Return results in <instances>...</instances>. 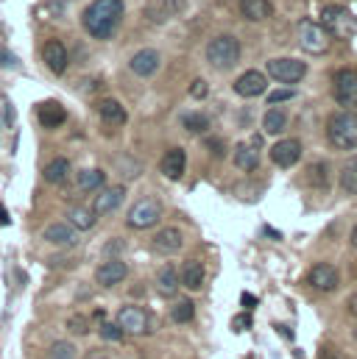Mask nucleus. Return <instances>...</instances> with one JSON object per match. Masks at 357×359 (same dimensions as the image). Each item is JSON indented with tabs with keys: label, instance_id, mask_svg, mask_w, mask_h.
Returning <instances> with one entry per match:
<instances>
[{
	"label": "nucleus",
	"instance_id": "44",
	"mask_svg": "<svg viewBox=\"0 0 357 359\" xmlns=\"http://www.w3.org/2000/svg\"><path fill=\"white\" fill-rule=\"evenodd\" d=\"M235 320H238V323H235V329H238V332L252 326V318H249V315H240V318H235Z\"/></svg>",
	"mask_w": 357,
	"mask_h": 359
},
{
	"label": "nucleus",
	"instance_id": "12",
	"mask_svg": "<svg viewBox=\"0 0 357 359\" xmlns=\"http://www.w3.org/2000/svg\"><path fill=\"white\" fill-rule=\"evenodd\" d=\"M307 281H310V287H316L318 292H332V290L341 284V273L332 268V265H327V262H318V265L310 268Z\"/></svg>",
	"mask_w": 357,
	"mask_h": 359
},
{
	"label": "nucleus",
	"instance_id": "35",
	"mask_svg": "<svg viewBox=\"0 0 357 359\" xmlns=\"http://www.w3.org/2000/svg\"><path fill=\"white\" fill-rule=\"evenodd\" d=\"M67 332L76 334V337L89 334V318H84V315H73V318H67Z\"/></svg>",
	"mask_w": 357,
	"mask_h": 359
},
{
	"label": "nucleus",
	"instance_id": "17",
	"mask_svg": "<svg viewBox=\"0 0 357 359\" xmlns=\"http://www.w3.org/2000/svg\"><path fill=\"white\" fill-rule=\"evenodd\" d=\"M268 90V76L260 70H246L238 81H235V92L240 97H257Z\"/></svg>",
	"mask_w": 357,
	"mask_h": 359
},
{
	"label": "nucleus",
	"instance_id": "36",
	"mask_svg": "<svg viewBox=\"0 0 357 359\" xmlns=\"http://www.w3.org/2000/svg\"><path fill=\"white\" fill-rule=\"evenodd\" d=\"M123 334H126V332H123L117 323H103V326H100V340H103V343H123Z\"/></svg>",
	"mask_w": 357,
	"mask_h": 359
},
{
	"label": "nucleus",
	"instance_id": "11",
	"mask_svg": "<svg viewBox=\"0 0 357 359\" xmlns=\"http://www.w3.org/2000/svg\"><path fill=\"white\" fill-rule=\"evenodd\" d=\"M126 201V187H100L95 201H92V212L100 217V215H112L115 209H120V203Z\"/></svg>",
	"mask_w": 357,
	"mask_h": 359
},
{
	"label": "nucleus",
	"instance_id": "1",
	"mask_svg": "<svg viewBox=\"0 0 357 359\" xmlns=\"http://www.w3.org/2000/svg\"><path fill=\"white\" fill-rule=\"evenodd\" d=\"M123 0H92L82 22L92 39H112V34L123 22Z\"/></svg>",
	"mask_w": 357,
	"mask_h": 359
},
{
	"label": "nucleus",
	"instance_id": "43",
	"mask_svg": "<svg viewBox=\"0 0 357 359\" xmlns=\"http://www.w3.org/2000/svg\"><path fill=\"white\" fill-rule=\"evenodd\" d=\"M42 14H53V17H59V14H62V6H59V3H48V6H42Z\"/></svg>",
	"mask_w": 357,
	"mask_h": 359
},
{
	"label": "nucleus",
	"instance_id": "42",
	"mask_svg": "<svg viewBox=\"0 0 357 359\" xmlns=\"http://www.w3.org/2000/svg\"><path fill=\"white\" fill-rule=\"evenodd\" d=\"M207 148H209L215 156H226V145H223V140H207Z\"/></svg>",
	"mask_w": 357,
	"mask_h": 359
},
{
	"label": "nucleus",
	"instance_id": "25",
	"mask_svg": "<svg viewBox=\"0 0 357 359\" xmlns=\"http://www.w3.org/2000/svg\"><path fill=\"white\" fill-rule=\"evenodd\" d=\"M178 284H181V278H178V270L174 265H165L157 273V292L162 298H174L178 292Z\"/></svg>",
	"mask_w": 357,
	"mask_h": 359
},
{
	"label": "nucleus",
	"instance_id": "10",
	"mask_svg": "<svg viewBox=\"0 0 357 359\" xmlns=\"http://www.w3.org/2000/svg\"><path fill=\"white\" fill-rule=\"evenodd\" d=\"M260 148H263V137L260 134L252 137L249 142H240L235 148V168L243 170V173L257 170V165H260Z\"/></svg>",
	"mask_w": 357,
	"mask_h": 359
},
{
	"label": "nucleus",
	"instance_id": "28",
	"mask_svg": "<svg viewBox=\"0 0 357 359\" xmlns=\"http://www.w3.org/2000/svg\"><path fill=\"white\" fill-rule=\"evenodd\" d=\"M76 184H79L82 192H98L100 187H106V173L89 168V170H82V173L76 176Z\"/></svg>",
	"mask_w": 357,
	"mask_h": 359
},
{
	"label": "nucleus",
	"instance_id": "29",
	"mask_svg": "<svg viewBox=\"0 0 357 359\" xmlns=\"http://www.w3.org/2000/svg\"><path fill=\"white\" fill-rule=\"evenodd\" d=\"M67 173H70V162L65 156H56L51 165H45V181L51 184H62L67 179Z\"/></svg>",
	"mask_w": 357,
	"mask_h": 359
},
{
	"label": "nucleus",
	"instance_id": "48",
	"mask_svg": "<svg viewBox=\"0 0 357 359\" xmlns=\"http://www.w3.org/2000/svg\"><path fill=\"white\" fill-rule=\"evenodd\" d=\"M352 245L357 248V226H355V231H352Z\"/></svg>",
	"mask_w": 357,
	"mask_h": 359
},
{
	"label": "nucleus",
	"instance_id": "45",
	"mask_svg": "<svg viewBox=\"0 0 357 359\" xmlns=\"http://www.w3.org/2000/svg\"><path fill=\"white\" fill-rule=\"evenodd\" d=\"M84 359H109V354H106L103 348H95V351H89V354Z\"/></svg>",
	"mask_w": 357,
	"mask_h": 359
},
{
	"label": "nucleus",
	"instance_id": "26",
	"mask_svg": "<svg viewBox=\"0 0 357 359\" xmlns=\"http://www.w3.org/2000/svg\"><path fill=\"white\" fill-rule=\"evenodd\" d=\"M178 278H181V287L187 290H201L204 287V265L195 262V259H187L181 270H178Z\"/></svg>",
	"mask_w": 357,
	"mask_h": 359
},
{
	"label": "nucleus",
	"instance_id": "22",
	"mask_svg": "<svg viewBox=\"0 0 357 359\" xmlns=\"http://www.w3.org/2000/svg\"><path fill=\"white\" fill-rule=\"evenodd\" d=\"M240 14L249 22H263L273 14V3L271 0H240Z\"/></svg>",
	"mask_w": 357,
	"mask_h": 359
},
{
	"label": "nucleus",
	"instance_id": "9",
	"mask_svg": "<svg viewBox=\"0 0 357 359\" xmlns=\"http://www.w3.org/2000/svg\"><path fill=\"white\" fill-rule=\"evenodd\" d=\"M332 95L341 109H357V73L355 70H338L332 79Z\"/></svg>",
	"mask_w": 357,
	"mask_h": 359
},
{
	"label": "nucleus",
	"instance_id": "31",
	"mask_svg": "<svg viewBox=\"0 0 357 359\" xmlns=\"http://www.w3.org/2000/svg\"><path fill=\"white\" fill-rule=\"evenodd\" d=\"M341 187H344V192L357 195V156L344 165V170H341Z\"/></svg>",
	"mask_w": 357,
	"mask_h": 359
},
{
	"label": "nucleus",
	"instance_id": "32",
	"mask_svg": "<svg viewBox=\"0 0 357 359\" xmlns=\"http://www.w3.org/2000/svg\"><path fill=\"white\" fill-rule=\"evenodd\" d=\"M171 318H174L176 323H190V320L195 318V306H193V301L178 298L176 304H174V309H171Z\"/></svg>",
	"mask_w": 357,
	"mask_h": 359
},
{
	"label": "nucleus",
	"instance_id": "34",
	"mask_svg": "<svg viewBox=\"0 0 357 359\" xmlns=\"http://www.w3.org/2000/svg\"><path fill=\"white\" fill-rule=\"evenodd\" d=\"M48 359H76V346H73V343H67V340H59V343H53V346H51Z\"/></svg>",
	"mask_w": 357,
	"mask_h": 359
},
{
	"label": "nucleus",
	"instance_id": "23",
	"mask_svg": "<svg viewBox=\"0 0 357 359\" xmlns=\"http://www.w3.org/2000/svg\"><path fill=\"white\" fill-rule=\"evenodd\" d=\"M98 114H100V120H103L106 126H123V123L129 120L126 109H123V106H120L115 97L100 100V103H98Z\"/></svg>",
	"mask_w": 357,
	"mask_h": 359
},
{
	"label": "nucleus",
	"instance_id": "37",
	"mask_svg": "<svg viewBox=\"0 0 357 359\" xmlns=\"http://www.w3.org/2000/svg\"><path fill=\"white\" fill-rule=\"evenodd\" d=\"M293 97H296V92L287 87V90L271 92V95H268V103H271V106H279V103H285V100H293Z\"/></svg>",
	"mask_w": 357,
	"mask_h": 359
},
{
	"label": "nucleus",
	"instance_id": "33",
	"mask_svg": "<svg viewBox=\"0 0 357 359\" xmlns=\"http://www.w3.org/2000/svg\"><path fill=\"white\" fill-rule=\"evenodd\" d=\"M181 126H184L190 134H204V131L209 128V120H207L204 114H184Z\"/></svg>",
	"mask_w": 357,
	"mask_h": 359
},
{
	"label": "nucleus",
	"instance_id": "40",
	"mask_svg": "<svg viewBox=\"0 0 357 359\" xmlns=\"http://www.w3.org/2000/svg\"><path fill=\"white\" fill-rule=\"evenodd\" d=\"M310 176H313V184H316V187H327V165H321V162H318V165L313 168V173H310Z\"/></svg>",
	"mask_w": 357,
	"mask_h": 359
},
{
	"label": "nucleus",
	"instance_id": "30",
	"mask_svg": "<svg viewBox=\"0 0 357 359\" xmlns=\"http://www.w3.org/2000/svg\"><path fill=\"white\" fill-rule=\"evenodd\" d=\"M285 126H287V114H285L282 109H268L266 117H263V128H266V134H282Z\"/></svg>",
	"mask_w": 357,
	"mask_h": 359
},
{
	"label": "nucleus",
	"instance_id": "6",
	"mask_svg": "<svg viewBox=\"0 0 357 359\" xmlns=\"http://www.w3.org/2000/svg\"><path fill=\"white\" fill-rule=\"evenodd\" d=\"M330 34L324 31L321 22H313V20H301L299 22V45L304 53H313V56H324L330 50Z\"/></svg>",
	"mask_w": 357,
	"mask_h": 359
},
{
	"label": "nucleus",
	"instance_id": "2",
	"mask_svg": "<svg viewBox=\"0 0 357 359\" xmlns=\"http://www.w3.org/2000/svg\"><path fill=\"white\" fill-rule=\"evenodd\" d=\"M327 140L338 151H355L357 148V114L355 111H335L327 123Z\"/></svg>",
	"mask_w": 357,
	"mask_h": 359
},
{
	"label": "nucleus",
	"instance_id": "13",
	"mask_svg": "<svg viewBox=\"0 0 357 359\" xmlns=\"http://www.w3.org/2000/svg\"><path fill=\"white\" fill-rule=\"evenodd\" d=\"M184 0H145V17L151 22H168L181 14Z\"/></svg>",
	"mask_w": 357,
	"mask_h": 359
},
{
	"label": "nucleus",
	"instance_id": "24",
	"mask_svg": "<svg viewBox=\"0 0 357 359\" xmlns=\"http://www.w3.org/2000/svg\"><path fill=\"white\" fill-rule=\"evenodd\" d=\"M65 120H67V111H65L62 103H56V100H45V103L39 106V123H42L45 128H59Z\"/></svg>",
	"mask_w": 357,
	"mask_h": 359
},
{
	"label": "nucleus",
	"instance_id": "4",
	"mask_svg": "<svg viewBox=\"0 0 357 359\" xmlns=\"http://www.w3.org/2000/svg\"><path fill=\"white\" fill-rule=\"evenodd\" d=\"M126 334H134V337H143V334H151L157 320L154 315L145 309V306H134V304H126L120 312H117V320H115Z\"/></svg>",
	"mask_w": 357,
	"mask_h": 359
},
{
	"label": "nucleus",
	"instance_id": "14",
	"mask_svg": "<svg viewBox=\"0 0 357 359\" xmlns=\"http://www.w3.org/2000/svg\"><path fill=\"white\" fill-rule=\"evenodd\" d=\"M301 159V142L299 140H279L271 148V162L279 168H293Z\"/></svg>",
	"mask_w": 357,
	"mask_h": 359
},
{
	"label": "nucleus",
	"instance_id": "39",
	"mask_svg": "<svg viewBox=\"0 0 357 359\" xmlns=\"http://www.w3.org/2000/svg\"><path fill=\"white\" fill-rule=\"evenodd\" d=\"M207 92H209V87H207V81H204V79H195V81L190 84V97H195V100L207 97Z\"/></svg>",
	"mask_w": 357,
	"mask_h": 359
},
{
	"label": "nucleus",
	"instance_id": "47",
	"mask_svg": "<svg viewBox=\"0 0 357 359\" xmlns=\"http://www.w3.org/2000/svg\"><path fill=\"white\" fill-rule=\"evenodd\" d=\"M349 312H352V315L357 318V292L352 295V298H349Z\"/></svg>",
	"mask_w": 357,
	"mask_h": 359
},
{
	"label": "nucleus",
	"instance_id": "5",
	"mask_svg": "<svg viewBox=\"0 0 357 359\" xmlns=\"http://www.w3.org/2000/svg\"><path fill=\"white\" fill-rule=\"evenodd\" d=\"M321 25L330 36H338V39H349L357 31L355 14L344 6H324L321 8Z\"/></svg>",
	"mask_w": 357,
	"mask_h": 359
},
{
	"label": "nucleus",
	"instance_id": "41",
	"mask_svg": "<svg viewBox=\"0 0 357 359\" xmlns=\"http://www.w3.org/2000/svg\"><path fill=\"white\" fill-rule=\"evenodd\" d=\"M123 245H126L123 240H112V243H106V248H103V254H106L109 259H115V257H117V251H123Z\"/></svg>",
	"mask_w": 357,
	"mask_h": 359
},
{
	"label": "nucleus",
	"instance_id": "15",
	"mask_svg": "<svg viewBox=\"0 0 357 359\" xmlns=\"http://www.w3.org/2000/svg\"><path fill=\"white\" fill-rule=\"evenodd\" d=\"M126 276H129V265L126 262L109 259V262H103L100 268L95 270V284L98 287H117L120 281H126Z\"/></svg>",
	"mask_w": 357,
	"mask_h": 359
},
{
	"label": "nucleus",
	"instance_id": "18",
	"mask_svg": "<svg viewBox=\"0 0 357 359\" xmlns=\"http://www.w3.org/2000/svg\"><path fill=\"white\" fill-rule=\"evenodd\" d=\"M184 170H187V154H184L181 148H171V151L162 154V159H160V173H162L165 179L178 181L184 176Z\"/></svg>",
	"mask_w": 357,
	"mask_h": 359
},
{
	"label": "nucleus",
	"instance_id": "19",
	"mask_svg": "<svg viewBox=\"0 0 357 359\" xmlns=\"http://www.w3.org/2000/svg\"><path fill=\"white\" fill-rule=\"evenodd\" d=\"M42 59H45V65L51 67V73H56V76H62V73L67 70V65H70L67 48H65L59 39L45 42V48H42Z\"/></svg>",
	"mask_w": 357,
	"mask_h": 359
},
{
	"label": "nucleus",
	"instance_id": "8",
	"mask_svg": "<svg viewBox=\"0 0 357 359\" xmlns=\"http://www.w3.org/2000/svg\"><path fill=\"white\" fill-rule=\"evenodd\" d=\"M266 76L285 87H293L307 76V65L299 59H271L266 65Z\"/></svg>",
	"mask_w": 357,
	"mask_h": 359
},
{
	"label": "nucleus",
	"instance_id": "3",
	"mask_svg": "<svg viewBox=\"0 0 357 359\" xmlns=\"http://www.w3.org/2000/svg\"><path fill=\"white\" fill-rule=\"evenodd\" d=\"M240 42L229 34H221L215 39H209L207 45V62L215 67V70H232L238 62H240Z\"/></svg>",
	"mask_w": 357,
	"mask_h": 359
},
{
	"label": "nucleus",
	"instance_id": "7",
	"mask_svg": "<svg viewBox=\"0 0 357 359\" xmlns=\"http://www.w3.org/2000/svg\"><path fill=\"white\" fill-rule=\"evenodd\" d=\"M162 220V203L157 198H140L126 215V223L131 229H154Z\"/></svg>",
	"mask_w": 357,
	"mask_h": 359
},
{
	"label": "nucleus",
	"instance_id": "38",
	"mask_svg": "<svg viewBox=\"0 0 357 359\" xmlns=\"http://www.w3.org/2000/svg\"><path fill=\"white\" fill-rule=\"evenodd\" d=\"M318 359H346L341 354V348H335L332 343H324L321 348H318Z\"/></svg>",
	"mask_w": 357,
	"mask_h": 359
},
{
	"label": "nucleus",
	"instance_id": "27",
	"mask_svg": "<svg viewBox=\"0 0 357 359\" xmlns=\"http://www.w3.org/2000/svg\"><path fill=\"white\" fill-rule=\"evenodd\" d=\"M98 215L89 209V206H70L67 209V223L76 229V231H89L95 226Z\"/></svg>",
	"mask_w": 357,
	"mask_h": 359
},
{
	"label": "nucleus",
	"instance_id": "20",
	"mask_svg": "<svg viewBox=\"0 0 357 359\" xmlns=\"http://www.w3.org/2000/svg\"><path fill=\"white\" fill-rule=\"evenodd\" d=\"M181 245H184V237H181V231H178L176 226H168V229L157 231V237H154V251L157 254H165V257L178 254Z\"/></svg>",
	"mask_w": 357,
	"mask_h": 359
},
{
	"label": "nucleus",
	"instance_id": "16",
	"mask_svg": "<svg viewBox=\"0 0 357 359\" xmlns=\"http://www.w3.org/2000/svg\"><path fill=\"white\" fill-rule=\"evenodd\" d=\"M160 65H162L160 53H157V50H151V48H145V50H140V53H134V56H131L129 70H131L134 76H140V79H151V76L160 70Z\"/></svg>",
	"mask_w": 357,
	"mask_h": 359
},
{
	"label": "nucleus",
	"instance_id": "21",
	"mask_svg": "<svg viewBox=\"0 0 357 359\" xmlns=\"http://www.w3.org/2000/svg\"><path fill=\"white\" fill-rule=\"evenodd\" d=\"M45 240L53 243V245H62V248H70L79 243V231L70 226V223H51L45 229Z\"/></svg>",
	"mask_w": 357,
	"mask_h": 359
},
{
	"label": "nucleus",
	"instance_id": "46",
	"mask_svg": "<svg viewBox=\"0 0 357 359\" xmlns=\"http://www.w3.org/2000/svg\"><path fill=\"white\" fill-rule=\"evenodd\" d=\"M240 301H243V306H254V304H257V298H254V295H249V292H246Z\"/></svg>",
	"mask_w": 357,
	"mask_h": 359
}]
</instances>
